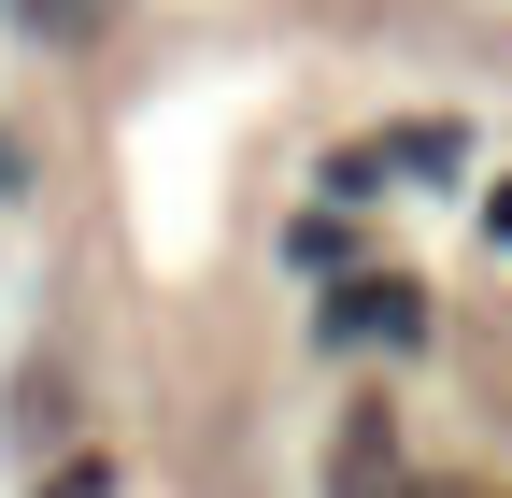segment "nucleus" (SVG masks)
Returning <instances> with one entry per match:
<instances>
[{
  "instance_id": "nucleus-1",
  "label": "nucleus",
  "mask_w": 512,
  "mask_h": 498,
  "mask_svg": "<svg viewBox=\"0 0 512 498\" xmlns=\"http://www.w3.org/2000/svg\"><path fill=\"white\" fill-rule=\"evenodd\" d=\"M413 314H427V285H413V271H370V285L328 299V328H342V342H399Z\"/></svg>"
},
{
  "instance_id": "nucleus-2",
  "label": "nucleus",
  "mask_w": 512,
  "mask_h": 498,
  "mask_svg": "<svg viewBox=\"0 0 512 498\" xmlns=\"http://www.w3.org/2000/svg\"><path fill=\"white\" fill-rule=\"evenodd\" d=\"M15 15H29V29H57V43H72V29H100V15H114V0H15Z\"/></svg>"
},
{
  "instance_id": "nucleus-3",
  "label": "nucleus",
  "mask_w": 512,
  "mask_h": 498,
  "mask_svg": "<svg viewBox=\"0 0 512 498\" xmlns=\"http://www.w3.org/2000/svg\"><path fill=\"white\" fill-rule=\"evenodd\" d=\"M484 228H498V242H512V171H498V200H484Z\"/></svg>"
}]
</instances>
